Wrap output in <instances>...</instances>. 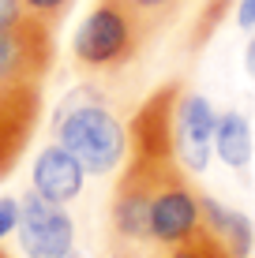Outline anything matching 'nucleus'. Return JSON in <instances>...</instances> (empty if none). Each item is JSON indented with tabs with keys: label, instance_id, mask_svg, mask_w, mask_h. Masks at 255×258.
Returning <instances> with one entry per match:
<instances>
[{
	"label": "nucleus",
	"instance_id": "1",
	"mask_svg": "<svg viewBox=\"0 0 255 258\" xmlns=\"http://www.w3.org/2000/svg\"><path fill=\"white\" fill-rule=\"evenodd\" d=\"M53 135L68 154L79 157L86 176H109L124 165L131 150V131L105 105L94 86H75L53 116Z\"/></svg>",
	"mask_w": 255,
	"mask_h": 258
},
{
	"label": "nucleus",
	"instance_id": "2",
	"mask_svg": "<svg viewBox=\"0 0 255 258\" xmlns=\"http://www.w3.org/2000/svg\"><path fill=\"white\" fill-rule=\"evenodd\" d=\"M146 41H150V30L128 0H94V8L72 34V56L75 68L90 75H113L135 64Z\"/></svg>",
	"mask_w": 255,
	"mask_h": 258
},
{
	"label": "nucleus",
	"instance_id": "3",
	"mask_svg": "<svg viewBox=\"0 0 255 258\" xmlns=\"http://www.w3.org/2000/svg\"><path fill=\"white\" fill-rule=\"evenodd\" d=\"M195 228H203V195L188 180V168L177 161V154H169L158 165V176H154L150 236L165 251V247L188 239Z\"/></svg>",
	"mask_w": 255,
	"mask_h": 258
},
{
	"label": "nucleus",
	"instance_id": "4",
	"mask_svg": "<svg viewBox=\"0 0 255 258\" xmlns=\"http://www.w3.org/2000/svg\"><path fill=\"white\" fill-rule=\"evenodd\" d=\"M53 30L30 12L0 30V86H41L53 64Z\"/></svg>",
	"mask_w": 255,
	"mask_h": 258
},
{
	"label": "nucleus",
	"instance_id": "5",
	"mask_svg": "<svg viewBox=\"0 0 255 258\" xmlns=\"http://www.w3.org/2000/svg\"><path fill=\"white\" fill-rule=\"evenodd\" d=\"M19 247L26 251V258H68L72 254V217L64 206L45 202L38 191L23 195L19 199Z\"/></svg>",
	"mask_w": 255,
	"mask_h": 258
},
{
	"label": "nucleus",
	"instance_id": "6",
	"mask_svg": "<svg viewBox=\"0 0 255 258\" xmlns=\"http://www.w3.org/2000/svg\"><path fill=\"white\" fill-rule=\"evenodd\" d=\"M214 105L195 90H180L177 105H173V150L188 172H207L210 154H214Z\"/></svg>",
	"mask_w": 255,
	"mask_h": 258
},
{
	"label": "nucleus",
	"instance_id": "7",
	"mask_svg": "<svg viewBox=\"0 0 255 258\" xmlns=\"http://www.w3.org/2000/svg\"><path fill=\"white\" fill-rule=\"evenodd\" d=\"M128 4L135 8V15L150 30V38L188 23V45L199 49L210 38V30L222 23L233 0H128Z\"/></svg>",
	"mask_w": 255,
	"mask_h": 258
},
{
	"label": "nucleus",
	"instance_id": "8",
	"mask_svg": "<svg viewBox=\"0 0 255 258\" xmlns=\"http://www.w3.org/2000/svg\"><path fill=\"white\" fill-rule=\"evenodd\" d=\"M83 183H86V168L79 165V157L68 154L60 142H49L38 154V161H34V191L45 202L68 206L72 199H79Z\"/></svg>",
	"mask_w": 255,
	"mask_h": 258
},
{
	"label": "nucleus",
	"instance_id": "9",
	"mask_svg": "<svg viewBox=\"0 0 255 258\" xmlns=\"http://www.w3.org/2000/svg\"><path fill=\"white\" fill-rule=\"evenodd\" d=\"M251 150H255V139H251V120L244 112H222L218 116V127H214V154L222 165H229L233 172H248L251 165Z\"/></svg>",
	"mask_w": 255,
	"mask_h": 258
},
{
	"label": "nucleus",
	"instance_id": "10",
	"mask_svg": "<svg viewBox=\"0 0 255 258\" xmlns=\"http://www.w3.org/2000/svg\"><path fill=\"white\" fill-rule=\"evenodd\" d=\"M203 228H210L225 247L236 254V258H251V247H255V228L244 213H236L222 202L207 199L203 195Z\"/></svg>",
	"mask_w": 255,
	"mask_h": 258
},
{
	"label": "nucleus",
	"instance_id": "11",
	"mask_svg": "<svg viewBox=\"0 0 255 258\" xmlns=\"http://www.w3.org/2000/svg\"><path fill=\"white\" fill-rule=\"evenodd\" d=\"M158 258H236V254H233L214 232H210V228H195L188 239H180V243L165 247Z\"/></svg>",
	"mask_w": 255,
	"mask_h": 258
},
{
	"label": "nucleus",
	"instance_id": "12",
	"mask_svg": "<svg viewBox=\"0 0 255 258\" xmlns=\"http://www.w3.org/2000/svg\"><path fill=\"white\" fill-rule=\"evenodd\" d=\"M19 4L26 8L30 15H38L41 23H49V26H57L60 19H64V12L75 4V0H19Z\"/></svg>",
	"mask_w": 255,
	"mask_h": 258
},
{
	"label": "nucleus",
	"instance_id": "13",
	"mask_svg": "<svg viewBox=\"0 0 255 258\" xmlns=\"http://www.w3.org/2000/svg\"><path fill=\"white\" fill-rule=\"evenodd\" d=\"M19 225V199H0V236Z\"/></svg>",
	"mask_w": 255,
	"mask_h": 258
},
{
	"label": "nucleus",
	"instance_id": "14",
	"mask_svg": "<svg viewBox=\"0 0 255 258\" xmlns=\"http://www.w3.org/2000/svg\"><path fill=\"white\" fill-rule=\"evenodd\" d=\"M236 23H240L244 30H255V0H240V4H236Z\"/></svg>",
	"mask_w": 255,
	"mask_h": 258
},
{
	"label": "nucleus",
	"instance_id": "15",
	"mask_svg": "<svg viewBox=\"0 0 255 258\" xmlns=\"http://www.w3.org/2000/svg\"><path fill=\"white\" fill-rule=\"evenodd\" d=\"M244 71L255 79V38L248 41V49H244Z\"/></svg>",
	"mask_w": 255,
	"mask_h": 258
},
{
	"label": "nucleus",
	"instance_id": "16",
	"mask_svg": "<svg viewBox=\"0 0 255 258\" xmlns=\"http://www.w3.org/2000/svg\"><path fill=\"white\" fill-rule=\"evenodd\" d=\"M0 258H8V254H4V251H0Z\"/></svg>",
	"mask_w": 255,
	"mask_h": 258
},
{
	"label": "nucleus",
	"instance_id": "17",
	"mask_svg": "<svg viewBox=\"0 0 255 258\" xmlns=\"http://www.w3.org/2000/svg\"><path fill=\"white\" fill-rule=\"evenodd\" d=\"M68 258H72V254H68Z\"/></svg>",
	"mask_w": 255,
	"mask_h": 258
}]
</instances>
